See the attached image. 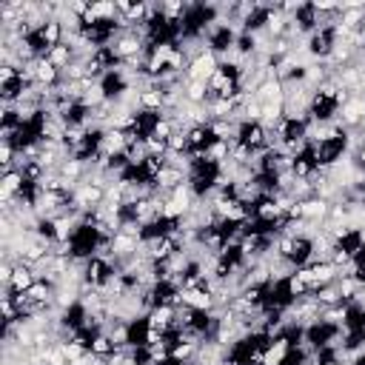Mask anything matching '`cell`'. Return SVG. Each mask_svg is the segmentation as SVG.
Returning <instances> with one entry per match:
<instances>
[{
	"mask_svg": "<svg viewBox=\"0 0 365 365\" xmlns=\"http://www.w3.org/2000/svg\"><path fill=\"white\" fill-rule=\"evenodd\" d=\"M174 305H177V308H180V305H188V308H194V311L208 314V311L217 308V299H214V294H211L208 288H182V291H177V302H174Z\"/></svg>",
	"mask_w": 365,
	"mask_h": 365,
	"instance_id": "6da1fadb",
	"label": "cell"
},
{
	"mask_svg": "<svg viewBox=\"0 0 365 365\" xmlns=\"http://www.w3.org/2000/svg\"><path fill=\"white\" fill-rule=\"evenodd\" d=\"M294 351V334H282L277 339H268L265 351H262V365H282Z\"/></svg>",
	"mask_w": 365,
	"mask_h": 365,
	"instance_id": "277c9868",
	"label": "cell"
},
{
	"mask_svg": "<svg viewBox=\"0 0 365 365\" xmlns=\"http://www.w3.org/2000/svg\"><path fill=\"white\" fill-rule=\"evenodd\" d=\"M220 68V57L214 54V51H202V54H197L191 63H188V68H185V80H202V83H208L211 80V74Z\"/></svg>",
	"mask_w": 365,
	"mask_h": 365,
	"instance_id": "3957f363",
	"label": "cell"
},
{
	"mask_svg": "<svg viewBox=\"0 0 365 365\" xmlns=\"http://www.w3.org/2000/svg\"><path fill=\"white\" fill-rule=\"evenodd\" d=\"M314 297H317V302H319L322 308H331V305H339V302H342V297H339V288H336V282H331V285H322V288H317V291H314Z\"/></svg>",
	"mask_w": 365,
	"mask_h": 365,
	"instance_id": "9a60e30c",
	"label": "cell"
},
{
	"mask_svg": "<svg viewBox=\"0 0 365 365\" xmlns=\"http://www.w3.org/2000/svg\"><path fill=\"white\" fill-rule=\"evenodd\" d=\"M356 94H365V68H362V80H359V91Z\"/></svg>",
	"mask_w": 365,
	"mask_h": 365,
	"instance_id": "ac0fdd59",
	"label": "cell"
},
{
	"mask_svg": "<svg viewBox=\"0 0 365 365\" xmlns=\"http://www.w3.org/2000/svg\"><path fill=\"white\" fill-rule=\"evenodd\" d=\"M185 103L205 106L208 103V83H202V80H185Z\"/></svg>",
	"mask_w": 365,
	"mask_h": 365,
	"instance_id": "7c38bea8",
	"label": "cell"
},
{
	"mask_svg": "<svg viewBox=\"0 0 365 365\" xmlns=\"http://www.w3.org/2000/svg\"><path fill=\"white\" fill-rule=\"evenodd\" d=\"M34 282H37V271H34L31 265H26V262H17V265H14V274H11L9 288H11L14 294H26Z\"/></svg>",
	"mask_w": 365,
	"mask_h": 365,
	"instance_id": "30bf717a",
	"label": "cell"
},
{
	"mask_svg": "<svg viewBox=\"0 0 365 365\" xmlns=\"http://www.w3.org/2000/svg\"><path fill=\"white\" fill-rule=\"evenodd\" d=\"M285 291H288V297H291V299H299V297H305L311 288H308L305 277H302L299 271H294V274L285 279Z\"/></svg>",
	"mask_w": 365,
	"mask_h": 365,
	"instance_id": "2e32d148",
	"label": "cell"
},
{
	"mask_svg": "<svg viewBox=\"0 0 365 365\" xmlns=\"http://www.w3.org/2000/svg\"><path fill=\"white\" fill-rule=\"evenodd\" d=\"M46 60H48L57 71H63V68H68V66H71L74 51H71V46H68V43H60V46H54V48L46 54Z\"/></svg>",
	"mask_w": 365,
	"mask_h": 365,
	"instance_id": "8fae6325",
	"label": "cell"
},
{
	"mask_svg": "<svg viewBox=\"0 0 365 365\" xmlns=\"http://www.w3.org/2000/svg\"><path fill=\"white\" fill-rule=\"evenodd\" d=\"M174 319H177V305H168V302H165V305H154V308L145 314V322H148L151 328L163 331V334L171 331Z\"/></svg>",
	"mask_w": 365,
	"mask_h": 365,
	"instance_id": "8992f818",
	"label": "cell"
},
{
	"mask_svg": "<svg viewBox=\"0 0 365 365\" xmlns=\"http://www.w3.org/2000/svg\"><path fill=\"white\" fill-rule=\"evenodd\" d=\"M111 251H114V259H128L140 251V237H131L125 231H117L111 237Z\"/></svg>",
	"mask_w": 365,
	"mask_h": 365,
	"instance_id": "9c48e42d",
	"label": "cell"
},
{
	"mask_svg": "<svg viewBox=\"0 0 365 365\" xmlns=\"http://www.w3.org/2000/svg\"><path fill=\"white\" fill-rule=\"evenodd\" d=\"M117 351V345H114V339L106 334V331H97L94 336H91V348H88V354H94V356H103V359H108L111 354Z\"/></svg>",
	"mask_w": 365,
	"mask_h": 365,
	"instance_id": "4fadbf2b",
	"label": "cell"
},
{
	"mask_svg": "<svg viewBox=\"0 0 365 365\" xmlns=\"http://www.w3.org/2000/svg\"><path fill=\"white\" fill-rule=\"evenodd\" d=\"M336 288H339L342 302H354V299L359 297V291H362V285H359L354 277H339V279H336Z\"/></svg>",
	"mask_w": 365,
	"mask_h": 365,
	"instance_id": "e0dca14e",
	"label": "cell"
},
{
	"mask_svg": "<svg viewBox=\"0 0 365 365\" xmlns=\"http://www.w3.org/2000/svg\"><path fill=\"white\" fill-rule=\"evenodd\" d=\"M328 214H331V202L328 200H322L317 194L308 197V200H302V220H308L314 225H322L328 220Z\"/></svg>",
	"mask_w": 365,
	"mask_h": 365,
	"instance_id": "ba28073f",
	"label": "cell"
},
{
	"mask_svg": "<svg viewBox=\"0 0 365 365\" xmlns=\"http://www.w3.org/2000/svg\"><path fill=\"white\" fill-rule=\"evenodd\" d=\"M23 188H26L23 171H17V168L3 171V180H0V202H9V200H14V197H20Z\"/></svg>",
	"mask_w": 365,
	"mask_h": 365,
	"instance_id": "5b68a950",
	"label": "cell"
},
{
	"mask_svg": "<svg viewBox=\"0 0 365 365\" xmlns=\"http://www.w3.org/2000/svg\"><path fill=\"white\" fill-rule=\"evenodd\" d=\"M231 157V143H225V140H214L208 148H205V163H211V165H220V163H225Z\"/></svg>",
	"mask_w": 365,
	"mask_h": 365,
	"instance_id": "5bb4252c",
	"label": "cell"
},
{
	"mask_svg": "<svg viewBox=\"0 0 365 365\" xmlns=\"http://www.w3.org/2000/svg\"><path fill=\"white\" fill-rule=\"evenodd\" d=\"M336 120H339L348 131H356V128L365 123V94H351L348 103L339 106Z\"/></svg>",
	"mask_w": 365,
	"mask_h": 365,
	"instance_id": "7a4b0ae2",
	"label": "cell"
},
{
	"mask_svg": "<svg viewBox=\"0 0 365 365\" xmlns=\"http://www.w3.org/2000/svg\"><path fill=\"white\" fill-rule=\"evenodd\" d=\"M240 140L248 148H268V128L262 123H240Z\"/></svg>",
	"mask_w": 365,
	"mask_h": 365,
	"instance_id": "52a82bcc",
	"label": "cell"
}]
</instances>
